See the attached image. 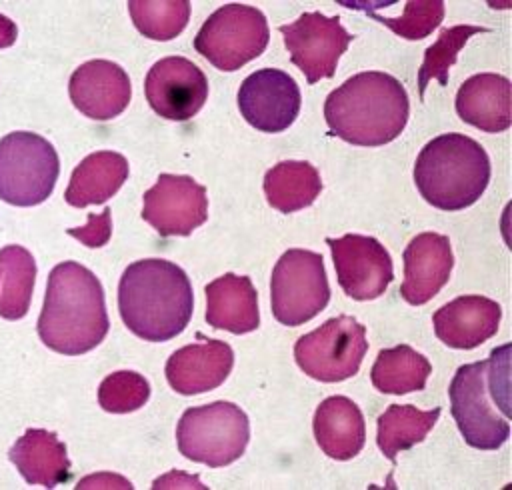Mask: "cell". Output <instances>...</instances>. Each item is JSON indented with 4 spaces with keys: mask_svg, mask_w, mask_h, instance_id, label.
<instances>
[{
    "mask_svg": "<svg viewBox=\"0 0 512 490\" xmlns=\"http://www.w3.org/2000/svg\"><path fill=\"white\" fill-rule=\"evenodd\" d=\"M108 328L104 288L96 274L74 260L56 264L36 326L44 346L66 356L86 354L106 338Z\"/></svg>",
    "mask_w": 512,
    "mask_h": 490,
    "instance_id": "obj_1",
    "label": "cell"
},
{
    "mask_svg": "<svg viewBox=\"0 0 512 490\" xmlns=\"http://www.w3.org/2000/svg\"><path fill=\"white\" fill-rule=\"evenodd\" d=\"M194 294L188 274L170 260L132 262L118 282V312L124 326L148 342H166L190 322Z\"/></svg>",
    "mask_w": 512,
    "mask_h": 490,
    "instance_id": "obj_2",
    "label": "cell"
},
{
    "mask_svg": "<svg viewBox=\"0 0 512 490\" xmlns=\"http://www.w3.org/2000/svg\"><path fill=\"white\" fill-rule=\"evenodd\" d=\"M408 92L394 76L378 70L358 72L332 90L324 102L330 134L354 146H384L408 122Z\"/></svg>",
    "mask_w": 512,
    "mask_h": 490,
    "instance_id": "obj_3",
    "label": "cell"
},
{
    "mask_svg": "<svg viewBox=\"0 0 512 490\" xmlns=\"http://www.w3.org/2000/svg\"><path fill=\"white\" fill-rule=\"evenodd\" d=\"M448 396L464 442L478 450L500 448L510 436V344L494 348L488 360L460 366Z\"/></svg>",
    "mask_w": 512,
    "mask_h": 490,
    "instance_id": "obj_4",
    "label": "cell"
},
{
    "mask_svg": "<svg viewBox=\"0 0 512 490\" xmlns=\"http://www.w3.org/2000/svg\"><path fill=\"white\" fill-rule=\"evenodd\" d=\"M490 172V158L474 138L448 132L432 138L420 150L414 182L434 208L464 210L484 194Z\"/></svg>",
    "mask_w": 512,
    "mask_h": 490,
    "instance_id": "obj_5",
    "label": "cell"
},
{
    "mask_svg": "<svg viewBox=\"0 0 512 490\" xmlns=\"http://www.w3.org/2000/svg\"><path fill=\"white\" fill-rule=\"evenodd\" d=\"M250 440L246 412L234 402L186 408L176 426L178 450L192 462L222 468L236 462Z\"/></svg>",
    "mask_w": 512,
    "mask_h": 490,
    "instance_id": "obj_6",
    "label": "cell"
},
{
    "mask_svg": "<svg viewBox=\"0 0 512 490\" xmlns=\"http://www.w3.org/2000/svg\"><path fill=\"white\" fill-rule=\"evenodd\" d=\"M54 146L36 132L16 130L0 138V200L12 206L44 202L58 180Z\"/></svg>",
    "mask_w": 512,
    "mask_h": 490,
    "instance_id": "obj_7",
    "label": "cell"
},
{
    "mask_svg": "<svg viewBox=\"0 0 512 490\" xmlns=\"http://www.w3.org/2000/svg\"><path fill=\"white\" fill-rule=\"evenodd\" d=\"M270 40L262 10L248 4H224L214 10L194 38V48L214 68L234 72L258 58Z\"/></svg>",
    "mask_w": 512,
    "mask_h": 490,
    "instance_id": "obj_8",
    "label": "cell"
},
{
    "mask_svg": "<svg viewBox=\"0 0 512 490\" xmlns=\"http://www.w3.org/2000/svg\"><path fill=\"white\" fill-rule=\"evenodd\" d=\"M330 300L324 258L304 248L286 250L270 278V306L284 326H300L320 314Z\"/></svg>",
    "mask_w": 512,
    "mask_h": 490,
    "instance_id": "obj_9",
    "label": "cell"
},
{
    "mask_svg": "<svg viewBox=\"0 0 512 490\" xmlns=\"http://www.w3.org/2000/svg\"><path fill=\"white\" fill-rule=\"evenodd\" d=\"M368 352L366 328L354 316H334L294 344V360L304 374L320 382L352 378Z\"/></svg>",
    "mask_w": 512,
    "mask_h": 490,
    "instance_id": "obj_10",
    "label": "cell"
},
{
    "mask_svg": "<svg viewBox=\"0 0 512 490\" xmlns=\"http://www.w3.org/2000/svg\"><path fill=\"white\" fill-rule=\"evenodd\" d=\"M278 30L292 64L306 76L308 84L332 78L340 56L352 42V34L346 32L338 16L320 12H304L298 20L282 24Z\"/></svg>",
    "mask_w": 512,
    "mask_h": 490,
    "instance_id": "obj_11",
    "label": "cell"
},
{
    "mask_svg": "<svg viewBox=\"0 0 512 490\" xmlns=\"http://www.w3.org/2000/svg\"><path fill=\"white\" fill-rule=\"evenodd\" d=\"M142 200V218L164 238L188 236L208 218L206 188L192 176L160 174Z\"/></svg>",
    "mask_w": 512,
    "mask_h": 490,
    "instance_id": "obj_12",
    "label": "cell"
},
{
    "mask_svg": "<svg viewBox=\"0 0 512 490\" xmlns=\"http://www.w3.org/2000/svg\"><path fill=\"white\" fill-rule=\"evenodd\" d=\"M330 246L338 284L352 300H374L382 296L394 278L388 250L372 236L346 234L326 238Z\"/></svg>",
    "mask_w": 512,
    "mask_h": 490,
    "instance_id": "obj_13",
    "label": "cell"
},
{
    "mask_svg": "<svg viewBox=\"0 0 512 490\" xmlns=\"http://www.w3.org/2000/svg\"><path fill=\"white\" fill-rule=\"evenodd\" d=\"M144 94L158 116L184 122L196 116L204 106L208 98V78L192 60L166 56L148 70Z\"/></svg>",
    "mask_w": 512,
    "mask_h": 490,
    "instance_id": "obj_14",
    "label": "cell"
},
{
    "mask_svg": "<svg viewBox=\"0 0 512 490\" xmlns=\"http://www.w3.org/2000/svg\"><path fill=\"white\" fill-rule=\"evenodd\" d=\"M300 104L296 80L278 68L252 72L238 90L240 114L260 132H284L298 118Z\"/></svg>",
    "mask_w": 512,
    "mask_h": 490,
    "instance_id": "obj_15",
    "label": "cell"
},
{
    "mask_svg": "<svg viewBox=\"0 0 512 490\" xmlns=\"http://www.w3.org/2000/svg\"><path fill=\"white\" fill-rule=\"evenodd\" d=\"M68 94L84 116L92 120H112L126 110L132 98V84L120 64L88 60L72 72Z\"/></svg>",
    "mask_w": 512,
    "mask_h": 490,
    "instance_id": "obj_16",
    "label": "cell"
},
{
    "mask_svg": "<svg viewBox=\"0 0 512 490\" xmlns=\"http://www.w3.org/2000/svg\"><path fill=\"white\" fill-rule=\"evenodd\" d=\"M178 348L166 360V380L170 388L182 396L202 394L218 388L234 366V352L228 342L204 338Z\"/></svg>",
    "mask_w": 512,
    "mask_h": 490,
    "instance_id": "obj_17",
    "label": "cell"
},
{
    "mask_svg": "<svg viewBox=\"0 0 512 490\" xmlns=\"http://www.w3.org/2000/svg\"><path fill=\"white\" fill-rule=\"evenodd\" d=\"M454 266L448 236L438 232L416 234L404 250L402 298L412 306L432 300L448 282Z\"/></svg>",
    "mask_w": 512,
    "mask_h": 490,
    "instance_id": "obj_18",
    "label": "cell"
},
{
    "mask_svg": "<svg viewBox=\"0 0 512 490\" xmlns=\"http://www.w3.org/2000/svg\"><path fill=\"white\" fill-rule=\"evenodd\" d=\"M502 308L498 302L466 294L438 308L432 316L438 340L456 350H472L498 332Z\"/></svg>",
    "mask_w": 512,
    "mask_h": 490,
    "instance_id": "obj_19",
    "label": "cell"
},
{
    "mask_svg": "<svg viewBox=\"0 0 512 490\" xmlns=\"http://www.w3.org/2000/svg\"><path fill=\"white\" fill-rule=\"evenodd\" d=\"M460 120L482 132H504L512 122V84L494 72L474 74L458 88Z\"/></svg>",
    "mask_w": 512,
    "mask_h": 490,
    "instance_id": "obj_20",
    "label": "cell"
},
{
    "mask_svg": "<svg viewBox=\"0 0 512 490\" xmlns=\"http://www.w3.org/2000/svg\"><path fill=\"white\" fill-rule=\"evenodd\" d=\"M8 458L28 484L56 488L72 476L66 444L44 428H28L8 450Z\"/></svg>",
    "mask_w": 512,
    "mask_h": 490,
    "instance_id": "obj_21",
    "label": "cell"
},
{
    "mask_svg": "<svg viewBox=\"0 0 512 490\" xmlns=\"http://www.w3.org/2000/svg\"><path fill=\"white\" fill-rule=\"evenodd\" d=\"M206 322L216 330L246 334L258 328V294L248 276L226 272L206 288Z\"/></svg>",
    "mask_w": 512,
    "mask_h": 490,
    "instance_id": "obj_22",
    "label": "cell"
},
{
    "mask_svg": "<svg viewBox=\"0 0 512 490\" xmlns=\"http://www.w3.org/2000/svg\"><path fill=\"white\" fill-rule=\"evenodd\" d=\"M314 438L320 450L334 460H350L360 454L366 442L362 410L346 396L322 400L314 412Z\"/></svg>",
    "mask_w": 512,
    "mask_h": 490,
    "instance_id": "obj_23",
    "label": "cell"
},
{
    "mask_svg": "<svg viewBox=\"0 0 512 490\" xmlns=\"http://www.w3.org/2000/svg\"><path fill=\"white\" fill-rule=\"evenodd\" d=\"M128 172V160L120 152H92L74 168L64 198L74 208L102 204L120 190Z\"/></svg>",
    "mask_w": 512,
    "mask_h": 490,
    "instance_id": "obj_24",
    "label": "cell"
},
{
    "mask_svg": "<svg viewBox=\"0 0 512 490\" xmlns=\"http://www.w3.org/2000/svg\"><path fill=\"white\" fill-rule=\"evenodd\" d=\"M322 192L318 170L304 160H284L264 174V194L278 212H298Z\"/></svg>",
    "mask_w": 512,
    "mask_h": 490,
    "instance_id": "obj_25",
    "label": "cell"
},
{
    "mask_svg": "<svg viewBox=\"0 0 512 490\" xmlns=\"http://www.w3.org/2000/svg\"><path fill=\"white\" fill-rule=\"evenodd\" d=\"M430 372L432 366L426 356L408 344H398L378 352L370 370V380L382 394H408L422 390Z\"/></svg>",
    "mask_w": 512,
    "mask_h": 490,
    "instance_id": "obj_26",
    "label": "cell"
},
{
    "mask_svg": "<svg viewBox=\"0 0 512 490\" xmlns=\"http://www.w3.org/2000/svg\"><path fill=\"white\" fill-rule=\"evenodd\" d=\"M440 418V408L418 410L412 404H390L378 416L376 442L380 452L388 460H396V454L422 442Z\"/></svg>",
    "mask_w": 512,
    "mask_h": 490,
    "instance_id": "obj_27",
    "label": "cell"
},
{
    "mask_svg": "<svg viewBox=\"0 0 512 490\" xmlns=\"http://www.w3.org/2000/svg\"><path fill=\"white\" fill-rule=\"evenodd\" d=\"M36 280L34 256L18 244L0 248V316L20 320L28 314Z\"/></svg>",
    "mask_w": 512,
    "mask_h": 490,
    "instance_id": "obj_28",
    "label": "cell"
},
{
    "mask_svg": "<svg viewBox=\"0 0 512 490\" xmlns=\"http://www.w3.org/2000/svg\"><path fill=\"white\" fill-rule=\"evenodd\" d=\"M130 18L136 30L150 40H172L188 24V0H130Z\"/></svg>",
    "mask_w": 512,
    "mask_h": 490,
    "instance_id": "obj_29",
    "label": "cell"
},
{
    "mask_svg": "<svg viewBox=\"0 0 512 490\" xmlns=\"http://www.w3.org/2000/svg\"><path fill=\"white\" fill-rule=\"evenodd\" d=\"M488 32L484 26H472V24H456L452 28H444L438 36V40L426 48L424 62L418 72V86H420V98H424L426 86L432 78H436L442 86L448 84V70L456 62L458 52L464 48L470 36Z\"/></svg>",
    "mask_w": 512,
    "mask_h": 490,
    "instance_id": "obj_30",
    "label": "cell"
},
{
    "mask_svg": "<svg viewBox=\"0 0 512 490\" xmlns=\"http://www.w3.org/2000/svg\"><path fill=\"white\" fill-rule=\"evenodd\" d=\"M354 8L366 10V14L384 26H388L394 34L406 38V40H422L426 38L434 28L440 26L444 18V2L440 0H410L404 4L402 16H382L374 10L366 8L364 4H354Z\"/></svg>",
    "mask_w": 512,
    "mask_h": 490,
    "instance_id": "obj_31",
    "label": "cell"
},
{
    "mask_svg": "<svg viewBox=\"0 0 512 490\" xmlns=\"http://www.w3.org/2000/svg\"><path fill=\"white\" fill-rule=\"evenodd\" d=\"M150 398L148 380L134 370L108 374L98 386V404L112 414H128L142 408Z\"/></svg>",
    "mask_w": 512,
    "mask_h": 490,
    "instance_id": "obj_32",
    "label": "cell"
},
{
    "mask_svg": "<svg viewBox=\"0 0 512 490\" xmlns=\"http://www.w3.org/2000/svg\"><path fill=\"white\" fill-rule=\"evenodd\" d=\"M68 234L88 248L104 246L112 234L110 208H104L102 214H88V224L80 228H68Z\"/></svg>",
    "mask_w": 512,
    "mask_h": 490,
    "instance_id": "obj_33",
    "label": "cell"
},
{
    "mask_svg": "<svg viewBox=\"0 0 512 490\" xmlns=\"http://www.w3.org/2000/svg\"><path fill=\"white\" fill-rule=\"evenodd\" d=\"M92 486H96V488H100V486H104V488H132V484L128 480H124L116 474H110V472H100V474L88 476L82 482H78V488H92Z\"/></svg>",
    "mask_w": 512,
    "mask_h": 490,
    "instance_id": "obj_34",
    "label": "cell"
},
{
    "mask_svg": "<svg viewBox=\"0 0 512 490\" xmlns=\"http://www.w3.org/2000/svg\"><path fill=\"white\" fill-rule=\"evenodd\" d=\"M154 488H174V486H186V488H204L202 482H198V478H190L186 472H168L166 476L154 480L152 484Z\"/></svg>",
    "mask_w": 512,
    "mask_h": 490,
    "instance_id": "obj_35",
    "label": "cell"
},
{
    "mask_svg": "<svg viewBox=\"0 0 512 490\" xmlns=\"http://www.w3.org/2000/svg\"><path fill=\"white\" fill-rule=\"evenodd\" d=\"M16 36H18L16 22L12 18L0 14V50L10 48L16 42Z\"/></svg>",
    "mask_w": 512,
    "mask_h": 490,
    "instance_id": "obj_36",
    "label": "cell"
}]
</instances>
